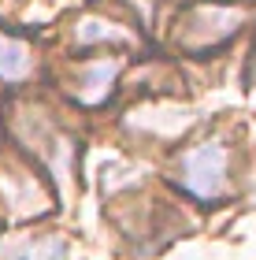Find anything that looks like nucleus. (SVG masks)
<instances>
[{"instance_id":"obj_1","label":"nucleus","mask_w":256,"mask_h":260,"mask_svg":"<svg viewBox=\"0 0 256 260\" xmlns=\"http://www.w3.org/2000/svg\"><path fill=\"white\" fill-rule=\"evenodd\" d=\"M227 160H230V152L223 141H204V145H197L182 156L178 179L193 197L215 201L227 190Z\"/></svg>"},{"instance_id":"obj_2","label":"nucleus","mask_w":256,"mask_h":260,"mask_svg":"<svg viewBox=\"0 0 256 260\" xmlns=\"http://www.w3.org/2000/svg\"><path fill=\"white\" fill-rule=\"evenodd\" d=\"M115 75H119V63H115V60H97V63L82 67V75H78V89H75L78 101H82V104H100L104 97H108Z\"/></svg>"},{"instance_id":"obj_3","label":"nucleus","mask_w":256,"mask_h":260,"mask_svg":"<svg viewBox=\"0 0 256 260\" xmlns=\"http://www.w3.org/2000/svg\"><path fill=\"white\" fill-rule=\"evenodd\" d=\"M67 245L60 238H22L0 245V260H63Z\"/></svg>"},{"instance_id":"obj_4","label":"nucleus","mask_w":256,"mask_h":260,"mask_svg":"<svg viewBox=\"0 0 256 260\" xmlns=\"http://www.w3.org/2000/svg\"><path fill=\"white\" fill-rule=\"evenodd\" d=\"M30 67H33V56H30L26 45L0 34V78L4 82H22L30 75Z\"/></svg>"},{"instance_id":"obj_5","label":"nucleus","mask_w":256,"mask_h":260,"mask_svg":"<svg viewBox=\"0 0 256 260\" xmlns=\"http://www.w3.org/2000/svg\"><path fill=\"white\" fill-rule=\"evenodd\" d=\"M78 41L82 45H100V41H126V30L112 26L104 19H82L78 22Z\"/></svg>"}]
</instances>
